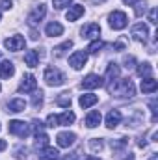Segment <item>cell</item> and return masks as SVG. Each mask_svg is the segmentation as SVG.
Here are the masks:
<instances>
[{
  "label": "cell",
  "mask_w": 158,
  "mask_h": 160,
  "mask_svg": "<svg viewBox=\"0 0 158 160\" xmlns=\"http://www.w3.org/2000/svg\"><path fill=\"white\" fill-rule=\"evenodd\" d=\"M0 8L2 9H11V0H2L0 2Z\"/></svg>",
  "instance_id": "obj_39"
},
{
  "label": "cell",
  "mask_w": 158,
  "mask_h": 160,
  "mask_svg": "<svg viewBox=\"0 0 158 160\" xmlns=\"http://www.w3.org/2000/svg\"><path fill=\"white\" fill-rule=\"evenodd\" d=\"M45 15H47V6H45V4H39V6H36V8L30 11L28 22H30V24H39L41 21L45 19Z\"/></svg>",
  "instance_id": "obj_7"
},
{
  "label": "cell",
  "mask_w": 158,
  "mask_h": 160,
  "mask_svg": "<svg viewBox=\"0 0 158 160\" xmlns=\"http://www.w3.org/2000/svg\"><path fill=\"white\" fill-rule=\"evenodd\" d=\"M149 106H151V112H153V123H156L158 116H156V99H153L151 102H149Z\"/></svg>",
  "instance_id": "obj_37"
},
{
  "label": "cell",
  "mask_w": 158,
  "mask_h": 160,
  "mask_svg": "<svg viewBox=\"0 0 158 160\" xmlns=\"http://www.w3.org/2000/svg\"><path fill=\"white\" fill-rule=\"evenodd\" d=\"M89 147H91L93 153L102 151V140H101V138H91V140H89Z\"/></svg>",
  "instance_id": "obj_30"
},
{
  "label": "cell",
  "mask_w": 158,
  "mask_h": 160,
  "mask_svg": "<svg viewBox=\"0 0 158 160\" xmlns=\"http://www.w3.org/2000/svg\"><path fill=\"white\" fill-rule=\"evenodd\" d=\"M86 13V9H84V6H80V4H73V6H69V9H67V13H65V17H67V21H78L80 17Z\"/></svg>",
  "instance_id": "obj_13"
},
{
  "label": "cell",
  "mask_w": 158,
  "mask_h": 160,
  "mask_svg": "<svg viewBox=\"0 0 158 160\" xmlns=\"http://www.w3.org/2000/svg\"><path fill=\"white\" fill-rule=\"evenodd\" d=\"M71 2H73V0H52V4H54L56 9H63V8L71 6Z\"/></svg>",
  "instance_id": "obj_34"
},
{
  "label": "cell",
  "mask_w": 158,
  "mask_h": 160,
  "mask_svg": "<svg viewBox=\"0 0 158 160\" xmlns=\"http://www.w3.org/2000/svg\"><path fill=\"white\" fill-rule=\"evenodd\" d=\"M0 56H2V52H0Z\"/></svg>",
  "instance_id": "obj_48"
},
{
  "label": "cell",
  "mask_w": 158,
  "mask_h": 160,
  "mask_svg": "<svg viewBox=\"0 0 158 160\" xmlns=\"http://www.w3.org/2000/svg\"><path fill=\"white\" fill-rule=\"evenodd\" d=\"M37 88V80L34 75H24L22 77V82L19 84V91L21 93H30V91H36Z\"/></svg>",
  "instance_id": "obj_9"
},
{
  "label": "cell",
  "mask_w": 158,
  "mask_h": 160,
  "mask_svg": "<svg viewBox=\"0 0 158 160\" xmlns=\"http://www.w3.org/2000/svg\"><path fill=\"white\" fill-rule=\"evenodd\" d=\"M0 19H2V11H0Z\"/></svg>",
  "instance_id": "obj_47"
},
{
  "label": "cell",
  "mask_w": 158,
  "mask_h": 160,
  "mask_svg": "<svg viewBox=\"0 0 158 160\" xmlns=\"http://www.w3.org/2000/svg\"><path fill=\"white\" fill-rule=\"evenodd\" d=\"M69 48H73V41H63L62 45H58L56 48H54V56L56 58H62V56H65V52L69 50Z\"/></svg>",
  "instance_id": "obj_26"
},
{
  "label": "cell",
  "mask_w": 158,
  "mask_h": 160,
  "mask_svg": "<svg viewBox=\"0 0 158 160\" xmlns=\"http://www.w3.org/2000/svg\"><path fill=\"white\" fill-rule=\"evenodd\" d=\"M48 145V136L41 130V132H36V147L37 149H43V147H47Z\"/></svg>",
  "instance_id": "obj_27"
},
{
  "label": "cell",
  "mask_w": 158,
  "mask_h": 160,
  "mask_svg": "<svg viewBox=\"0 0 158 160\" xmlns=\"http://www.w3.org/2000/svg\"><path fill=\"white\" fill-rule=\"evenodd\" d=\"M101 119H102L101 112H99V110H91V112L86 116V127H87V128H95V127L101 125Z\"/></svg>",
  "instance_id": "obj_17"
},
{
  "label": "cell",
  "mask_w": 158,
  "mask_h": 160,
  "mask_svg": "<svg viewBox=\"0 0 158 160\" xmlns=\"http://www.w3.org/2000/svg\"><path fill=\"white\" fill-rule=\"evenodd\" d=\"M56 102H58L60 106H63V108H69V106H71V95H69V93H60L58 99H56Z\"/></svg>",
  "instance_id": "obj_28"
},
{
  "label": "cell",
  "mask_w": 158,
  "mask_h": 160,
  "mask_svg": "<svg viewBox=\"0 0 158 160\" xmlns=\"http://www.w3.org/2000/svg\"><path fill=\"white\" fill-rule=\"evenodd\" d=\"M86 62H87V52H84V50H77L69 56V65L77 71H80L86 65Z\"/></svg>",
  "instance_id": "obj_6"
},
{
  "label": "cell",
  "mask_w": 158,
  "mask_h": 160,
  "mask_svg": "<svg viewBox=\"0 0 158 160\" xmlns=\"http://www.w3.org/2000/svg\"><path fill=\"white\" fill-rule=\"evenodd\" d=\"M101 86H104V78L99 77V75H87L86 78L82 80V88L84 89H97Z\"/></svg>",
  "instance_id": "obj_10"
},
{
  "label": "cell",
  "mask_w": 158,
  "mask_h": 160,
  "mask_svg": "<svg viewBox=\"0 0 158 160\" xmlns=\"http://www.w3.org/2000/svg\"><path fill=\"white\" fill-rule=\"evenodd\" d=\"M97 102H99V97L93 95V93H84V95H80V101H78V104L82 108H91V106H95Z\"/></svg>",
  "instance_id": "obj_18"
},
{
  "label": "cell",
  "mask_w": 158,
  "mask_h": 160,
  "mask_svg": "<svg viewBox=\"0 0 158 160\" xmlns=\"http://www.w3.org/2000/svg\"><path fill=\"white\" fill-rule=\"evenodd\" d=\"M136 15L138 17H141L143 15V11H145V6H147V0H136Z\"/></svg>",
  "instance_id": "obj_32"
},
{
  "label": "cell",
  "mask_w": 158,
  "mask_h": 160,
  "mask_svg": "<svg viewBox=\"0 0 158 160\" xmlns=\"http://www.w3.org/2000/svg\"><path fill=\"white\" fill-rule=\"evenodd\" d=\"M24 45H26V41H24L22 36H19V34H15V36H11V38H7V39L4 41V47H6L7 50H11V52L22 50Z\"/></svg>",
  "instance_id": "obj_5"
},
{
  "label": "cell",
  "mask_w": 158,
  "mask_h": 160,
  "mask_svg": "<svg viewBox=\"0 0 158 160\" xmlns=\"http://www.w3.org/2000/svg\"><path fill=\"white\" fill-rule=\"evenodd\" d=\"M75 119H77L75 114H73L71 110H67V112H63V114L58 116V127H60V125H73Z\"/></svg>",
  "instance_id": "obj_25"
},
{
  "label": "cell",
  "mask_w": 158,
  "mask_h": 160,
  "mask_svg": "<svg viewBox=\"0 0 158 160\" xmlns=\"http://www.w3.org/2000/svg\"><path fill=\"white\" fill-rule=\"evenodd\" d=\"M138 75L141 77V78H151V75H153V65L149 63V62H143V63H138Z\"/></svg>",
  "instance_id": "obj_24"
},
{
  "label": "cell",
  "mask_w": 158,
  "mask_h": 160,
  "mask_svg": "<svg viewBox=\"0 0 158 160\" xmlns=\"http://www.w3.org/2000/svg\"><path fill=\"white\" fill-rule=\"evenodd\" d=\"M7 147V143H6V140H0V151H4Z\"/></svg>",
  "instance_id": "obj_42"
},
{
  "label": "cell",
  "mask_w": 158,
  "mask_h": 160,
  "mask_svg": "<svg viewBox=\"0 0 158 160\" xmlns=\"http://www.w3.org/2000/svg\"><path fill=\"white\" fill-rule=\"evenodd\" d=\"M132 38L136 41H140V43H145L147 38H149V28H147V24H143V22L134 24V26H132Z\"/></svg>",
  "instance_id": "obj_8"
},
{
  "label": "cell",
  "mask_w": 158,
  "mask_h": 160,
  "mask_svg": "<svg viewBox=\"0 0 158 160\" xmlns=\"http://www.w3.org/2000/svg\"><path fill=\"white\" fill-rule=\"evenodd\" d=\"M26 108V102H24V99H11L9 102H7V112H13V114H19V112H22Z\"/></svg>",
  "instance_id": "obj_22"
},
{
  "label": "cell",
  "mask_w": 158,
  "mask_h": 160,
  "mask_svg": "<svg viewBox=\"0 0 158 160\" xmlns=\"http://www.w3.org/2000/svg\"><path fill=\"white\" fill-rule=\"evenodd\" d=\"M32 104L36 106V108H39L41 104H43V91H34V97H32Z\"/></svg>",
  "instance_id": "obj_31"
},
{
  "label": "cell",
  "mask_w": 158,
  "mask_h": 160,
  "mask_svg": "<svg viewBox=\"0 0 158 160\" xmlns=\"http://www.w3.org/2000/svg\"><path fill=\"white\" fill-rule=\"evenodd\" d=\"M86 160H101V158H97V157H87Z\"/></svg>",
  "instance_id": "obj_45"
},
{
  "label": "cell",
  "mask_w": 158,
  "mask_h": 160,
  "mask_svg": "<svg viewBox=\"0 0 158 160\" xmlns=\"http://www.w3.org/2000/svg\"><path fill=\"white\" fill-rule=\"evenodd\" d=\"M108 22H110V26H112L114 30H123V28L126 26L128 19H126V15H125L123 11H114V13H110Z\"/></svg>",
  "instance_id": "obj_4"
},
{
  "label": "cell",
  "mask_w": 158,
  "mask_h": 160,
  "mask_svg": "<svg viewBox=\"0 0 158 160\" xmlns=\"http://www.w3.org/2000/svg\"><path fill=\"white\" fill-rule=\"evenodd\" d=\"M91 2H93V4H104L106 0H91Z\"/></svg>",
  "instance_id": "obj_44"
},
{
  "label": "cell",
  "mask_w": 158,
  "mask_h": 160,
  "mask_svg": "<svg viewBox=\"0 0 158 160\" xmlns=\"http://www.w3.org/2000/svg\"><path fill=\"white\" fill-rule=\"evenodd\" d=\"M121 119H123V116H121L119 110H110L108 116H106V127L108 128H116L119 123H121Z\"/></svg>",
  "instance_id": "obj_19"
},
{
  "label": "cell",
  "mask_w": 158,
  "mask_h": 160,
  "mask_svg": "<svg viewBox=\"0 0 158 160\" xmlns=\"http://www.w3.org/2000/svg\"><path fill=\"white\" fill-rule=\"evenodd\" d=\"M108 91L112 97H117V99H130L136 95V88L130 78H117L114 84L108 86Z\"/></svg>",
  "instance_id": "obj_1"
},
{
  "label": "cell",
  "mask_w": 158,
  "mask_h": 160,
  "mask_svg": "<svg viewBox=\"0 0 158 160\" xmlns=\"http://www.w3.org/2000/svg\"><path fill=\"white\" fill-rule=\"evenodd\" d=\"M39 58H41V52L37 48L28 50V52L24 54V63H26L28 67H37V65H39Z\"/></svg>",
  "instance_id": "obj_15"
},
{
  "label": "cell",
  "mask_w": 158,
  "mask_h": 160,
  "mask_svg": "<svg viewBox=\"0 0 158 160\" xmlns=\"http://www.w3.org/2000/svg\"><path fill=\"white\" fill-rule=\"evenodd\" d=\"M63 160H78V155L77 153H71V155H65V158Z\"/></svg>",
  "instance_id": "obj_41"
},
{
  "label": "cell",
  "mask_w": 158,
  "mask_h": 160,
  "mask_svg": "<svg viewBox=\"0 0 158 160\" xmlns=\"http://www.w3.org/2000/svg\"><path fill=\"white\" fill-rule=\"evenodd\" d=\"M149 160H158V155H153V157H151Z\"/></svg>",
  "instance_id": "obj_46"
},
{
  "label": "cell",
  "mask_w": 158,
  "mask_h": 160,
  "mask_svg": "<svg viewBox=\"0 0 158 160\" xmlns=\"http://www.w3.org/2000/svg\"><path fill=\"white\" fill-rule=\"evenodd\" d=\"M156 89H158V82L153 78V77L141 80V91H143V93H155Z\"/></svg>",
  "instance_id": "obj_23"
},
{
  "label": "cell",
  "mask_w": 158,
  "mask_h": 160,
  "mask_svg": "<svg viewBox=\"0 0 158 160\" xmlns=\"http://www.w3.org/2000/svg\"><path fill=\"white\" fill-rule=\"evenodd\" d=\"M119 73H121V69H119L117 63H108V67H106V77H104V80H108V86L110 84H114L116 80L119 78Z\"/></svg>",
  "instance_id": "obj_14"
},
{
  "label": "cell",
  "mask_w": 158,
  "mask_h": 160,
  "mask_svg": "<svg viewBox=\"0 0 158 160\" xmlns=\"http://www.w3.org/2000/svg\"><path fill=\"white\" fill-rule=\"evenodd\" d=\"M13 75H15V65L9 60H4L0 63V78H9Z\"/></svg>",
  "instance_id": "obj_20"
},
{
  "label": "cell",
  "mask_w": 158,
  "mask_h": 160,
  "mask_svg": "<svg viewBox=\"0 0 158 160\" xmlns=\"http://www.w3.org/2000/svg\"><path fill=\"white\" fill-rule=\"evenodd\" d=\"M123 2H125L126 6H134V4H136V0H123Z\"/></svg>",
  "instance_id": "obj_43"
},
{
  "label": "cell",
  "mask_w": 158,
  "mask_h": 160,
  "mask_svg": "<svg viewBox=\"0 0 158 160\" xmlns=\"http://www.w3.org/2000/svg\"><path fill=\"white\" fill-rule=\"evenodd\" d=\"M80 34H82V38H86V39H99V36H101V26L99 24H95V22H91V24H86L82 30H80Z\"/></svg>",
  "instance_id": "obj_11"
},
{
  "label": "cell",
  "mask_w": 158,
  "mask_h": 160,
  "mask_svg": "<svg viewBox=\"0 0 158 160\" xmlns=\"http://www.w3.org/2000/svg\"><path fill=\"white\" fill-rule=\"evenodd\" d=\"M110 145H112V149H123V147L126 145V138H119V140H112V142H110Z\"/></svg>",
  "instance_id": "obj_33"
},
{
  "label": "cell",
  "mask_w": 158,
  "mask_h": 160,
  "mask_svg": "<svg viewBox=\"0 0 158 160\" xmlns=\"http://www.w3.org/2000/svg\"><path fill=\"white\" fill-rule=\"evenodd\" d=\"M45 34L47 36H50V38H58V36H62L63 34V26L60 24V22H48L47 24V28H45Z\"/></svg>",
  "instance_id": "obj_21"
},
{
  "label": "cell",
  "mask_w": 158,
  "mask_h": 160,
  "mask_svg": "<svg viewBox=\"0 0 158 160\" xmlns=\"http://www.w3.org/2000/svg\"><path fill=\"white\" fill-rule=\"evenodd\" d=\"M134 63H136L134 56H125V58H123V65H125L126 69H132V67H134Z\"/></svg>",
  "instance_id": "obj_35"
},
{
  "label": "cell",
  "mask_w": 158,
  "mask_h": 160,
  "mask_svg": "<svg viewBox=\"0 0 158 160\" xmlns=\"http://www.w3.org/2000/svg\"><path fill=\"white\" fill-rule=\"evenodd\" d=\"M9 132L13 134V136H19V138H26L28 134H30V125L28 123H24V121L21 119H13L9 121Z\"/></svg>",
  "instance_id": "obj_3"
},
{
  "label": "cell",
  "mask_w": 158,
  "mask_h": 160,
  "mask_svg": "<svg viewBox=\"0 0 158 160\" xmlns=\"http://www.w3.org/2000/svg\"><path fill=\"white\" fill-rule=\"evenodd\" d=\"M102 47H104V43H102L101 39H93L91 43H89V47H87V52H91V54H97V52H99Z\"/></svg>",
  "instance_id": "obj_29"
},
{
  "label": "cell",
  "mask_w": 158,
  "mask_h": 160,
  "mask_svg": "<svg viewBox=\"0 0 158 160\" xmlns=\"http://www.w3.org/2000/svg\"><path fill=\"white\" fill-rule=\"evenodd\" d=\"M37 158L39 160H58L60 158V153H58V149H54V147H43L39 149V155H37Z\"/></svg>",
  "instance_id": "obj_16"
},
{
  "label": "cell",
  "mask_w": 158,
  "mask_h": 160,
  "mask_svg": "<svg viewBox=\"0 0 158 160\" xmlns=\"http://www.w3.org/2000/svg\"><path fill=\"white\" fill-rule=\"evenodd\" d=\"M149 21H151L153 24H156V8H153V9L149 11Z\"/></svg>",
  "instance_id": "obj_38"
},
{
  "label": "cell",
  "mask_w": 158,
  "mask_h": 160,
  "mask_svg": "<svg viewBox=\"0 0 158 160\" xmlns=\"http://www.w3.org/2000/svg\"><path fill=\"white\" fill-rule=\"evenodd\" d=\"M47 125H48V127H52V128H54V127H58V116L50 114V116L47 118Z\"/></svg>",
  "instance_id": "obj_36"
},
{
  "label": "cell",
  "mask_w": 158,
  "mask_h": 160,
  "mask_svg": "<svg viewBox=\"0 0 158 160\" xmlns=\"http://www.w3.org/2000/svg\"><path fill=\"white\" fill-rule=\"evenodd\" d=\"M45 82H47L48 86L56 88V86H62V84L65 82V77H63V73H62L58 67H47V69H45Z\"/></svg>",
  "instance_id": "obj_2"
},
{
  "label": "cell",
  "mask_w": 158,
  "mask_h": 160,
  "mask_svg": "<svg viewBox=\"0 0 158 160\" xmlns=\"http://www.w3.org/2000/svg\"><path fill=\"white\" fill-rule=\"evenodd\" d=\"M75 140H77V134H75V132H69V130L60 132V134L56 136V142H58L60 147H71V145L75 143Z\"/></svg>",
  "instance_id": "obj_12"
},
{
  "label": "cell",
  "mask_w": 158,
  "mask_h": 160,
  "mask_svg": "<svg viewBox=\"0 0 158 160\" xmlns=\"http://www.w3.org/2000/svg\"><path fill=\"white\" fill-rule=\"evenodd\" d=\"M17 158H24L26 157V149H17V155H15Z\"/></svg>",
  "instance_id": "obj_40"
}]
</instances>
